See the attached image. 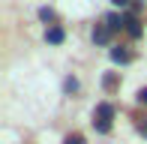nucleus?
Returning a JSON list of instances; mask_svg holds the SVG:
<instances>
[{
	"label": "nucleus",
	"mask_w": 147,
	"mask_h": 144,
	"mask_svg": "<svg viewBox=\"0 0 147 144\" xmlns=\"http://www.w3.org/2000/svg\"><path fill=\"white\" fill-rule=\"evenodd\" d=\"M111 117H114V105L102 102V105L96 108V114H93V126H96L99 132H108L111 129Z\"/></svg>",
	"instance_id": "f257e3e1"
},
{
	"label": "nucleus",
	"mask_w": 147,
	"mask_h": 144,
	"mask_svg": "<svg viewBox=\"0 0 147 144\" xmlns=\"http://www.w3.org/2000/svg\"><path fill=\"white\" fill-rule=\"evenodd\" d=\"M111 33H114V30H111L108 24H99V27L93 30V42H96V45H105V42L111 39Z\"/></svg>",
	"instance_id": "f03ea898"
},
{
	"label": "nucleus",
	"mask_w": 147,
	"mask_h": 144,
	"mask_svg": "<svg viewBox=\"0 0 147 144\" xmlns=\"http://www.w3.org/2000/svg\"><path fill=\"white\" fill-rule=\"evenodd\" d=\"M123 24H126V33H129L132 39L141 36V24H138V18H135V15H126V18H123Z\"/></svg>",
	"instance_id": "7ed1b4c3"
},
{
	"label": "nucleus",
	"mask_w": 147,
	"mask_h": 144,
	"mask_svg": "<svg viewBox=\"0 0 147 144\" xmlns=\"http://www.w3.org/2000/svg\"><path fill=\"white\" fill-rule=\"evenodd\" d=\"M111 60L114 63H132V54L123 51V48H111Z\"/></svg>",
	"instance_id": "20e7f679"
},
{
	"label": "nucleus",
	"mask_w": 147,
	"mask_h": 144,
	"mask_svg": "<svg viewBox=\"0 0 147 144\" xmlns=\"http://www.w3.org/2000/svg\"><path fill=\"white\" fill-rule=\"evenodd\" d=\"M45 39H48V42H54V45H60V42H63V30H60V27H48Z\"/></svg>",
	"instance_id": "39448f33"
},
{
	"label": "nucleus",
	"mask_w": 147,
	"mask_h": 144,
	"mask_svg": "<svg viewBox=\"0 0 147 144\" xmlns=\"http://www.w3.org/2000/svg\"><path fill=\"white\" fill-rule=\"evenodd\" d=\"M105 24H108L111 30H120V27H126V24H123V18H120V15H108V18H105Z\"/></svg>",
	"instance_id": "423d86ee"
},
{
	"label": "nucleus",
	"mask_w": 147,
	"mask_h": 144,
	"mask_svg": "<svg viewBox=\"0 0 147 144\" xmlns=\"http://www.w3.org/2000/svg\"><path fill=\"white\" fill-rule=\"evenodd\" d=\"M39 18H42V21H54V9H48V6H42V9H39Z\"/></svg>",
	"instance_id": "0eeeda50"
},
{
	"label": "nucleus",
	"mask_w": 147,
	"mask_h": 144,
	"mask_svg": "<svg viewBox=\"0 0 147 144\" xmlns=\"http://www.w3.org/2000/svg\"><path fill=\"white\" fill-rule=\"evenodd\" d=\"M63 87L72 93V90H78V81H75V78H66V84H63Z\"/></svg>",
	"instance_id": "6e6552de"
},
{
	"label": "nucleus",
	"mask_w": 147,
	"mask_h": 144,
	"mask_svg": "<svg viewBox=\"0 0 147 144\" xmlns=\"http://www.w3.org/2000/svg\"><path fill=\"white\" fill-rule=\"evenodd\" d=\"M63 144H84V138H81V135H69Z\"/></svg>",
	"instance_id": "1a4fd4ad"
},
{
	"label": "nucleus",
	"mask_w": 147,
	"mask_h": 144,
	"mask_svg": "<svg viewBox=\"0 0 147 144\" xmlns=\"http://www.w3.org/2000/svg\"><path fill=\"white\" fill-rule=\"evenodd\" d=\"M102 84H105V87L111 90V87H114V84H117V78H114V75H105V81H102Z\"/></svg>",
	"instance_id": "9d476101"
},
{
	"label": "nucleus",
	"mask_w": 147,
	"mask_h": 144,
	"mask_svg": "<svg viewBox=\"0 0 147 144\" xmlns=\"http://www.w3.org/2000/svg\"><path fill=\"white\" fill-rule=\"evenodd\" d=\"M138 102H141V105H147V87L138 90Z\"/></svg>",
	"instance_id": "9b49d317"
},
{
	"label": "nucleus",
	"mask_w": 147,
	"mask_h": 144,
	"mask_svg": "<svg viewBox=\"0 0 147 144\" xmlns=\"http://www.w3.org/2000/svg\"><path fill=\"white\" fill-rule=\"evenodd\" d=\"M114 3H120V6H126V3H129V0H114Z\"/></svg>",
	"instance_id": "f8f14e48"
},
{
	"label": "nucleus",
	"mask_w": 147,
	"mask_h": 144,
	"mask_svg": "<svg viewBox=\"0 0 147 144\" xmlns=\"http://www.w3.org/2000/svg\"><path fill=\"white\" fill-rule=\"evenodd\" d=\"M141 132H147V123H141Z\"/></svg>",
	"instance_id": "ddd939ff"
}]
</instances>
